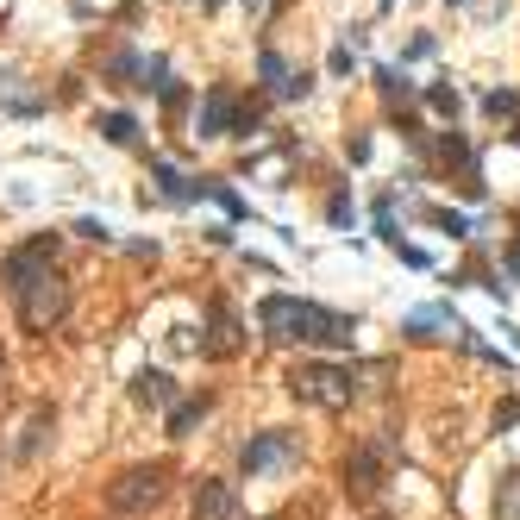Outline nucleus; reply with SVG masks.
<instances>
[{"instance_id": "obj_2", "label": "nucleus", "mask_w": 520, "mask_h": 520, "mask_svg": "<svg viewBox=\"0 0 520 520\" xmlns=\"http://www.w3.org/2000/svg\"><path fill=\"white\" fill-rule=\"evenodd\" d=\"M257 326H264L270 345H326V351H351L358 345V320L351 314L320 307V301H295V295H264Z\"/></svg>"}, {"instance_id": "obj_22", "label": "nucleus", "mask_w": 520, "mask_h": 520, "mask_svg": "<svg viewBox=\"0 0 520 520\" xmlns=\"http://www.w3.org/2000/svg\"><path fill=\"white\" fill-rule=\"evenodd\" d=\"M0 370H7V351H0Z\"/></svg>"}, {"instance_id": "obj_21", "label": "nucleus", "mask_w": 520, "mask_h": 520, "mask_svg": "<svg viewBox=\"0 0 520 520\" xmlns=\"http://www.w3.org/2000/svg\"><path fill=\"white\" fill-rule=\"evenodd\" d=\"M201 7H220V0H201Z\"/></svg>"}, {"instance_id": "obj_20", "label": "nucleus", "mask_w": 520, "mask_h": 520, "mask_svg": "<svg viewBox=\"0 0 520 520\" xmlns=\"http://www.w3.org/2000/svg\"><path fill=\"white\" fill-rule=\"evenodd\" d=\"M326 220H333V226H345V220H351V195H333V207H326Z\"/></svg>"}, {"instance_id": "obj_4", "label": "nucleus", "mask_w": 520, "mask_h": 520, "mask_svg": "<svg viewBox=\"0 0 520 520\" xmlns=\"http://www.w3.org/2000/svg\"><path fill=\"white\" fill-rule=\"evenodd\" d=\"M163 489H170V464H138L107 489V508L113 514H145V508L163 502Z\"/></svg>"}, {"instance_id": "obj_7", "label": "nucleus", "mask_w": 520, "mask_h": 520, "mask_svg": "<svg viewBox=\"0 0 520 520\" xmlns=\"http://www.w3.org/2000/svg\"><path fill=\"white\" fill-rule=\"evenodd\" d=\"M239 314H232V307L214 295V301H207V339H201V351H207V358H239Z\"/></svg>"}, {"instance_id": "obj_6", "label": "nucleus", "mask_w": 520, "mask_h": 520, "mask_svg": "<svg viewBox=\"0 0 520 520\" xmlns=\"http://www.w3.org/2000/svg\"><path fill=\"white\" fill-rule=\"evenodd\" d=\"M295 458H301L295 433H251L245 452H239V470H245V477H264V470H282V464H295Z\"/></svg>"}, {"instance_id": "obj_11", "label": "nucleus", "mask_w": 520, "mask_h": 520, "mask_svg": "<svg viewBox=\"0 0 520 520\" xmlns=\"http://www.w3.org/2000/svg\"><path fill=\"white\" fill-rule=\"evenodd\" d=\"M408 333L414 339H445V333H458V314H452V307H414Z\"/></svg>"}, {"instance_id": "obj_19", "label": "nucleus", "mask_w": 520, "mask_h": 520, "mask_svg": "<svg viewBox=\"0 0 520 520\" xmlns=\"http://www.w3.org/2000/svg\"><path fill=\"white\" fill-rule=\"evenodd\" d=\"M427 101H433V113H458V88H433Z\"/></svg>"}, {"instance_id": "obj_15", "label": "nucleus", "mask_w": 520, "mask_h": 520, "mask_svg": "<svg viewBox=\"0 0 520 520\" xmlns=\"http://www.w3.org/2000/svg\"><path fill=\"white\" fill-rule=\"evenodd\" d=\"M495 520H520V470H508L502 483H495Z\"/></svg>"}, {"instance_id": "obj_8", "label": "nucleus", "mask_w": 520, "mask_h": 520, "mask_svg": "<svg viewBox=\"0 0 520 520\" xmlns=\"http://www.w3.org/2000/svg\"><path fill=\"white\" fill-rule=\"evenodd\" d=\"M383 470H389L383 445H358V452L345 458V489L351 495H376V489H383Z\"/></svg>"}, {"instance_id": "obj_1", "label": "nucleus", "mask_w": 520, "mask_h": 520, "mask_svg": "<svg viewBox=\"0 0 520 520\" xmlns=\"http://www.w3.org/2000/svg\"><path fill=\"white\" fill-rule=\"evenodd\" d=\"M0 289L13 295L19 320L44 333V326H57L69 314V276L57 270V232H38V239L13 245L7 264H0Z\"/></svg>"}, {"instance_id": "obj_3", "label": "nucleus", "mask_w": 520, "mask_h": 520, "mask_svg": "<svg viewBox=\"0 0 520 520\" xmlns=\"http://www.w3.org/2000/svg\"><path fill=\"white\" fill-rule=\"evenodd\" d=\"M289 395L295 401H307V408H326V414H339V408H351L358 401V370H345V364H320V358H307V364H295L289 376Z\"/></svg>"}, {"instance_id": "obj_16", "label": "nucleus", "mask_w": 520, "mask_h": 520, "mask_svg": "<svg viewBox=\"0 0 520 520\" xmlns=\"http://www.w3.org/2000/svg\"><path fill=\"white\" fill-rule=\"evenodd\" d=\"M201 414H207V395H201V401H176V408H170V433L188 439V433L201 427Z\"/></svg>"}, {"instance_id": "obj_10", "label": "nucleus", "mask_w": 520, "mask_h": 520, "mask_svg": "<svg viewBox=\"0 0 520 520\" xmlns=\"http://www.w3.org/2000/svg\"><path fill=\"white\" fill-rule=\"evenodd\" d=\"M257 76H264V82L282 94V101H295V94H307V88H314L307 76H289V63H282V51H270V44H264V57H257Z\"/></svg>"}, {"instance_id": "obj_5", "label": "nucleus", "mask_w": 520, "mask_h": 520, "mask_svg": "<svg viewBox=\"0 0 520 520\" xmlns=\"http://www.w3.org/2000/svg\"><path fill=\"white\" fill-rule=\"evenodd\" d=\"M226 132H257V107H239L232 88H214L195 120V138H226Z\"/></svg>"}, {"instance_id": "obj_12", "label": "nucleus", "mask_w": 520, "mask_h": 520, "mask_svg": "<svg viewBox=\"0 0 520 520\" xmlns=\"http://www.w3.org/2000/svg\"><path fill=\"white\" fill-rule=\"evenodd\" d=\"M132 401H145V408H163V401H176L170 370H138V376H132Z\"/></svg>"}, {"instance_id": "obj_9", "label": "nucleus", "mask_w": 520, "mask_h": 520, "mask_svg": "<svg viewBox=\"0 0 520 520\" xmlns=\"http://www.w3.org/2000/svg\"><path fill=\"white\" fill-rule=\"evenodd\" d=\"M232 514H239V495L214 477H201L195 483V520H232Z\"/></svg>"}, {"instance_id": "obj_17", "label": "nucleus", "mask_w": 520, "mask_h": 520, "mask_svg": "<svg viewBox=\"0 0 520 520\" xmlns=\"http://www.w3.org/2000/svg\"><path fill=\"white\" fill-rule=\"evenodd\" d=\"M101 132H107V145H138V120L132 113H107Z\"/></svg>"}, {"instance_id": "obj_18", "label": "nucleus", "mask_w": 520, "mask_h": 520, "mask_svg": "<svg viewBox=\"0 0 520 520\" xmlns=\"http://www.w3.org/2000/svg\"><path fill=\"white\" fill-rule=\"evenodd\" d=\"M489 113H495V120H508V113H520V101H514L508 88H495V94H489Z\"/></svg>"}, {"instance_id": "obj_14", "label": "nucleus", "mask_w": 520, "mask_h": 520, "mask_svg": "<svg viewBox=\"0 0 520 520\" xmlns=\"http://www.w3.org/2000/svg\"><path fill=\"white\" fill-rule=\"evenodd\" d=\"M151 176H157V188H163V201H188V195H201V182H188V176H176L163 157H151Z\"/></svg>"}, {"instance_id": "obj_13", "label": "nucleus", "mask_w": 520, "mask_h": 520, "mask_svg": "<svg viewBox=\"0 0 520 520\" xmlns=\"http://www.w3.org/2000/svg\"><path fill=\"white\" fill-rule=\"evenodd\" d=\"M51 427H57V414H51V408H32V420H26V433H19V445H13V452L32 464V458L44 452V439H51Z\"/></svg>"}]
</instances>
